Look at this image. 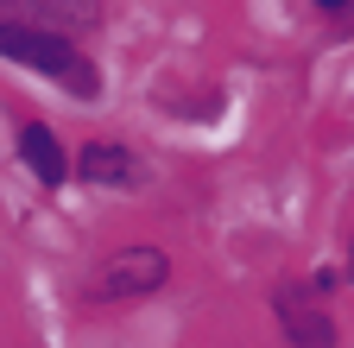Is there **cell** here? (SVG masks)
I'll use <instances>...</instances> for the list:
<instances>
[{
	"label": "cell",
	"mask_w": 354,
	"mask_h": 348,
	"mask_svg": "<svg viewBox=\"0 0 354 348\" xmlns=\"http://www.w3.org/2000/svg\"><path fill=\"white\" fill-rule=\"evenodd\" d=\"M279 323H285V336L304 342V348H329V342H335L329 317L317 311V304H304L297 291H279Z\"/></svg>",
	"instance_id": "cell-4"
},
{
	"label": "cell",
	"mask_w": 354,
	"mask_h": 348,
	"mask_svg": "<svg viewBox=\"0 0 354 348\" xmlns=\"http://www.w3.org/2000/svg\"><path fill=\"white\" fill-rule=\"evenodd\" d=\"M317 7H348V0H317Z\"/></svg>",
	"instance_id": "cell-7"
},
{
	"label": "cell",
	"mask_w": 354,
	"mask_h": 348,
	"mask_svg": "<svg viewBox=\"0 0 354 348\" xmlns=\"http://www.w3.org/2000/svg\"><path fill=\"white\" fill-rule=\"evenodd\" d=\"M19 146H26V165H32L38 184H64V152H57V134H51V127H26Z\"/></svg>",
	"instance_id": "cell-5"
},
{
	"label": "cell",
	"mask_w": 354,
	"mask_h": 348,
	"mask_svg": "<svg viewBox=\"0 0 354 348\" xmlns=\"http://www.w3.org/2000/svg\"><path fill=\"white\" fill-rule=\"evenodd\" d=\"M0 57H13V64H26V70H38V76H51V82H64L70 95H102V70L88 64L76 45H64V38H44V32H13V26H0Z\"/></svg>",
	"instance_id": "cell-1"
},
{
	"label": "cell",
	"mask_w": 354,
	"mask_h": 348,
	"mask_svg": "<svg viewBox=\"0 0 354 348\" xmlns=\"http://www.w3.org/2000/svg\"><path fill=\"white\" fill-rule=\"evenodd\" d=\"M165 253L158 247H127L102 266V297H146L152 285H165Z\"/></svg>",
	"instance_id": "cell-3"
},
{
	"label": "cell",
	"mask_w": 354,
	"mask_h": 348,
	"mask_svg": "<svg viewBox=\"0 0 354 348\" xmlns=\"http://www.w3.org/2000/svg\"><path fill=\"white\" fill-rule=\"evenodd\" d=\"M0 26H13V32H44V38L95 32V26H102V0H0Z\"/></svg>",
	"instance_id": "cell-2"
},
{
	"label": "cell",
	"mask_w": 354,
	"mask_h": 348,
	"mask_svg": "<svg viewBox=\"0 0 354 348\" xmlns=\"http://www.w3.org/2000/svg\"><path fill=\"white\" fill-rule=\"evenodd\" d=\"M76 171H82L88 184H127V178H133V158H127L120 146H102V140H95V146H82Z\"/></svg>",
	"instance_id": "cell-6"
}]
</instances>
